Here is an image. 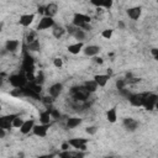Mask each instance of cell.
I'll return each instance as SVG.
<instances>
[{
    "label": "cell",
    "mask_w": 158,
    "mask_h": 158,
    "mask_svg": "<svg viewBox=\"0 0 158 158\" xmlns=\"http://www.w3.org/2000/svg\"><path fill=\"white\" fill-rule=\"evenodd\" d=\"M81 123V118L79 117H69L67 120V128H74Z\"/></svg>",
    "instance_id": "cell-27"
},
{
    "label": "cell",
    "mask_w": 158,
    "mask_h": 158,
    "mask_svg": "<svg viewBox=\"0 0 158 158\" xmlns=\"http://www.w3.org/2000/svg\"><path fill=\"white\" fill-rule=\"evenodd\" d=\"M106 120L110 123H115L117 121V111H116V107L115 106L107 110V112H106Z\"/></svg>",
    "instance_id": "cell-23"
},
{
    "label": "cell",
    "mask_w": 158,
    "mask_h": 158,
    "mask_svg": "<svg viewBox=\"0 0 158 158\" xmlns=\"http://www.w3.org/2000/svg\"><path fill=\"white\" fill-rule=\"evenodd\" d=\"M100 51H101V48H100L99 46H96V44L85 46L84 49H83L84 54H85V56H89V57H96V56L100 53Z\"/></svg>",
    "instance_id": "cell-15"
},
{
    "label": "cell",
    "mask_w": 158,
    "mask_h": 158,
    "mask_svg": "<svg viewBox=\"0 0 158 158\" xmlns=\"http://www.w3.org/2000/svg\"><path fill=\"white\" fill-rule=\"evenodd\" d=\"M158 101V95L153 94V93H147L144 100H143V107L147 110V111H152L154 110V106H156V102Z\"/></svg>",
    "instance_id": "cell-5"
},
{
    "label": "cell",
    "mask_w": 158,
    "mask_h": 158,
    "mask_svg": "<svg viewBox=\"0 0 158 158\" xmlns=\"http://www.w3.org/2000/svg\"><path fill=\"white\" fill-rule=\"evenodd\" d=\"M9 158H14V157H9Z\"/></svg>",
    "instance_id": "cell-42"
},
{
    "label": "cell",
    "mask_w": 158,
    "mask_h": 158,
    "mask_svg": "<svg viewBox=\"0 0 158 158\" xmlns=\"http://www.w3.org/2000/svg\"><path fill=\"white\" fill-rule=\"evenodd\" d=\"M25 40H26V43H27V44L38 41V40H37V32H36V31H30V32L26 35Z\"/></svg>",
    "instance_id": "cell-29"
},
{
    "label": "cell",
    "mask_w": 158,
    "mask_h": 158,
    "mask_svg": "<svg viewBox=\"0 0 158 158\" xmlns=\"http://www.w3.org/2000/svg\"><path fill=\"white\" fill-rule=\"evenodd\" d=\"M53 64H54L56 68H62V67H63V59L59 58V57H56V58L53 59Z\"/></svg>",
    "instance_id": "cell-34"
},
{
    "label": "cell",
    "mask_w": 158,
    "mask_h": 158,
    "mask_svg": "<svg viewBox=\"0 0 158 158\" xmlns=\"http://www.w3.org/2000/svg\"><path fill=\"white\" fill-rule=\"evenodd\" d=\"M35 126H36V125H35V120H33V118L25 120L23 125H22L21 128H20V132H21L22 135H27V133H30V132L33 131V127H35Z\"/></svg>",
    "instance_id": "cell-17"
},
{
    "label": "cell",
    "mask_w": 158,
    "mask_h": 158,
    "mask_svg": "<svg viewBox=\"0 0 158 158\" xmlns=\"http://www.w3.org/2000/svg\"><path fill=\"white\" fill-rule=\"evenodd\" d=\"M96 131H98V127H96V126H88V127H85V132H86L89 136L95 135Z\"/></svg>",
    "instance_id": "cell-32"
},
{
    "label": "cell",
    "mask_w": 158,
    "mask_h": 158,
    "mask_svg": "<svg viewBox=\"0 0 158 158\" xmlns=\"http://www.w3.org/2000/svg\"><path fill=\"white\" fill-rule=\"evenodd\" d=\"M69 147H70V146H69L68 142L63 143V144H62V152H63V151H69Z\"/></svg>",
    "instance_id": "cell-38"
},
{
    "label": "cell",
    "mask_w": 158,
    "mask_h": 158,
    "mask_svg": "<svg viewBox=\"0 0 158 158\" xmlns=\"http://www.w3.org/2000/svg\"><path fill=\"white\" fill-rule=\"evenodd\" d=\"M49 126H51V123H47V125H44V123L36 125V126L33 127L32 133H33L35 136H37V137H46V136H47V132H48V130H49Z\"/></svg>",
    "instance_id": "cell-10"
},
{
    "label": "cell",
    "mask_w": 158,
    "mask_h": 158,
    "mask_svg": "<svg viewBox=\"0 0 158 158\" xmlns=\"http://www.w3.org/2000/svg\"><path fill=\"white\" fill-rule=\"evenodd\" d=\"M94 80L99 86L104 88L107 84V81L110 80V74H95L94 75Z\"/></svg>",
    "instance_id": "cell-22"
},
{
    "label": "cell",
    "mask_w": 158,
    "mask_h": 158,
    "mask_svg": "<svg viewBox=\"0 0 158 158\" xmlns=\"http://www.w3.org/2000/svg\"><path fill=\"white\" fill-rule=\"evenodd\" d=\"M141 14H142V7L141 6H133V7H130L127 10V15L131 20H138L141 17Z\"/></svg>",
    "instance_id": "cell-21"
},
{
    "label": "cell",
    "mask_w": 158,
    "mask_h": 158,
    "mask_svg": "<svg viewBox=\"0 0 158 158\" xmlns=\"http://www.w3.org/2000/svg\"><path fill=\"white\" fill-rule=\"evenodd\" d=\"M68 31H69V33H70L75 40H78V42H83L84 38H85V36H86V33H85L84 30H81V28H79V27H75V26L69 27Z\"/></svg>",
    "instance_id": "cell-11"
},
{
    "label": "cell",
    "mask_w": 158,
    "mask_h": 158,
    "mask_svg": "<svg viewBox=\"0 0 158 158\" xmlns=\"http://www.w3.org/2000/svg\"><path fill=\"white\" fill-rule=\"evenodd\" d=\"M94 62L98 63V64H102V63H104V59H102L101 57H98V56H96V57H94Z\"/></svg>",
    "instance_id": "cell-37"
},
{
    "label": "cell",
    "mask_w": 158,
    "mask_h": 158,
    "mask_svg": "<svg viewBox=\"0 0 158 158\" xmlns=\"http://www.w3.org/2000/svg\"><path fill=\"white\" fill-rule=\"evenodd\" d=\"M89 142V138H83V137H77V138H70L68 139V143L70 147L75 148L77 151L85 152L86 151V143Z\"/></svg>",
    "instance_id": "cell-4"
},
{
    "label": "cell",
    "mask_w": 158,
    "mask_h": 158,
    "mask_svg": "<svg viewBox=\"0 0 158 158\" xmlns=\"http://www.w3.org/2000/svg\"><path fill=\"white\" fill-rule=\"evenodd\" d=\"M9 81L10 84L16 88V89H22V88H26L27 85V77L26 74H22V73H17V74H12L9 77Z\"/></svg>",
    "instance_id": "cell-3"
},
{
    "label": "cell",
    "mask_w": 158,
    "mask_h": 158,
    "mask_svg": "<svg viewBox=\"0 0 158 158\" xmlns=\"http://www.w3.org/2000/svg\"><path fill=\"white\" fill-rule=\"evenodd\" d=\"M67 32V30L63 27V26H60V25H54L53 26V30H52V33H53V36L56 37V38H60V37H63V35Z\"/></svg>",
    "instance_id": "cell-24"
},
{
    "label": "cell",
    "mask_w": 158,
    "mask_h": 158,
    "mask_svg": "<svg viewBox=\"0 0 158 158\" xmlns=\"http://www.w3.org/2000/svg\"><path fill=\"white\" fill-rule=\"evenodd\" d=\"M5 131H6V130L0 128V138H4V137H5Z\"/></svg>",
    "instance_id": "cell-40"
},
{
    "label": "cell",
    "mask_w": 158,
    "mask_h": 158,
    "mask_svg": "<svg viewBox=\"0 0 158 158\" xmlns=\"http://www.w3.org/2000/svg\"><path fill=\"white\" fill-rule=\"evenodd\" d=\"M83 85H84V88H85L90 94H91V93H94V91H96V89L99 88V85L95 83V80H94V79H93V80H86Z\"/></svg>",
    "instance_id": "cell-25"
},
{
    "label": "cell",
    "mask_w": 158,
    "mask_h": 158,
    "mask_svg": "<svg viewBox=\"0 0 158 158\" xmlns=\"http://www.w3.org/2000/svg\"><path fill=\"white\" fill-rule=\"evenodd\" d=\"M90 21H91V17L86 14H81V12H75L73 15V26L75 27H79L81 30H90L91 26H90Z\"/></svg>",
    "instance_id": "cell-2"
},
{
    "label": "cell",
    "mask_w": 158,
    "mask_h": 158,
    "mask_svg": "<svg viewBox=\"0 0 158 158\" xmlns=\"http://www.w3.org/2000/svg\"><path fill=\"white\" fill-rule=\"evenodd\" d=\"M33 68H35L33 58L30 57L28 53H26V54L23 56V60H22V70H23L26 74H32Z\"/></svg>",
    "instance_id": "cell-9"
},
{
    "label": "cell",
    "mask_w": 158,
    "mask_h": 158,
    "mask_svg": "<svg viewBox=\"0 0 158 158\" xmlns=\"http://www.w3.org/2000/svg\"><path fill=\"white\" fill-rule=\"evenodd\" d=\"M112 33H114V30L112 28H105L101 32V37L105 38V40H110L112 37Z\"/></svg>",
    "instance_id": "cell-31"
},
{
    "label": "cell",
    "mask_w": 158,
    "mask_h": 158,
    "mask_svg": "<svg viewBox=\"0 0 158 158\" xmlns=\"http://www.w3.org/2000/svg\"><path fill=\"white\" fill-rule=\"evenodd\" d=\"M85 153L81 151H63L59 153V158H84Z\"/></svg>",
    "instance_id": "cell-16"
},
{
    "label": "cell",
    "mask_w": 158,
    "mask_h": 158,
    "mask_svg": "<svg viewBox=\"0 0 158 158\" xmlns=\"http://www.w3.org/2000/svg\"><path fill=\"white\" fill-rule=\"evenodd\" d=\"M27 48H28V51H38L40 49V42L36 41L33 43H30V44H27Z\"/></svg>",
    "instance_id": "cell-33"
},
{
    "label": "cell",
    "mask_w": 158,
    "mask_h": 158,
    "mask_svg": "<svg viewBox=\"0 0 158 158\" xmlns=\"http://www.w3.org/2000/svg\"><path fill=\"white\" fill-rule=\"evenodd\" d=\"M54 20L53 17H48V16H42V19L40 20L38 25H37V31H43V30H48V28H53L54 26Z\"/></svg>",
    "instance_id": "cell-7"
},
{
    "label": "cell",
    "mask_w": 158,
    "mask_h": 158,
    "mask_svg": "<svg viewBox=\"0 0 158 158\" xmlns=\"http://www.w3.org/2000/svg\"><path fill=\"white\" fill-rule=\"evenodd\" d=\"M122 123H123V127H125L127 131H130V132L136 131V130L138 128V126H139L138 121L135 120V118H132V117H126V118H123Z\"/></svg>",
    "instance_id": "cell-12"
},
{
    "label": "cell",
    "mask_w": 158,
    "mask_h": 158,
    "mask_svg": "<svg viewBox=\"0 0 158 158\" xmlns=\"http://www.w3.org/2000/svg\"><path fill=\"white\" fill-rule=\"evenodd\" d=\"M91 4L94 6H96L98 9H110L112 6V1L111 0H107V1H91Z\"/></svg>",
    "instance_id": "cell-28"
},
{
    "label": "cell",
    "mask_w": 158,
    "mask_h": 158,
    "mask_svg": "<svg viewBox=\"0 0 158 158\" xmlns=\"http://www.w3.org/2000/svg\"><path fill=\"white\" fill-rule=\"evenodd\" d=\"M17 116V114H9V115H4L0 117V128L4 130H9L12 127V122L15 120V117Z\"/></svg>",
    "instance_id": "cell-8"
},
{
    "label": "cell",
    "mask_w": 158,
    "mask_h": 158,
    "mask_svg": "<svg viewBox=\"0 0 158 158\" xmlns=\"http://www.w3.org/2000/svg\"><path fill=\"white\" fill-rule=\"evenodd\" d=\"M84 42H75V43H72V44H69L68 47H67V49H68V52L69 53H72V54H79L83 49H84Z\"/></svg>",
    "instance_id": "cell-20"
},
{
    "label": "cell",
    "mask_w": 158,
    "mask_h": 158,
    "mask_svg": "<svg viewBox=\"0 0 158 158\" xmlns=\"http://www.w3.org/2000/svg\"><path fill=\"white\" fill-rule=\"evenodd\" d=\"M70 96L73 99V101L79 102V104H85L86 100L90 96V93L84 88V85L80 86H73L70 89Z\"/></svg>",
    "instance_id": "cell-1"
},
{
    "label": "cell",
    "mask_w": 158,
    "mask_h": 158,
    "mask_svg": "<svg viewBox=\"0 0 158 158\" xmlns=\"http://www.w3.org/2000/svg\"><path fill=\"white\" fill-rule=\"evenodd\" d=\"M151 54L156 60H158V48H152L151 49Z\"/></svg>",
    "instance_id": "cell-36"
},
{
    "label": "cell",
    "mask_w": 158,
    "mask_h": 158,
    "mask_svg": "<svg viewBox=\"0 0 158 158\" xmlns=\"http://www.w3.org/2000/svg\"><path fill=\"white\" fill-rule=\"evenodd\" d=\"M146 95H147V93L130 94V95L127 96V99H128V101H130V104H131L132 106H135V107H139V106L143 105V100H144Z\"/></svg>",
    "instance_id": "cell-6"
},
{
    "label": "cell",
    "mask_w": 158,
    "mask_h": 158,
    "mask_svg": "<svg viewBox=\"0 0 158 158\" xmlns=\"http://www.w3.org/2000/svg\"><path fill=\"white\" fill-rule=\"evenodd\" d=\"M154 110H158V101L156 102V106H154Z\"/></svg>",
    "instance_id": "cell-41"
},
{
    "label": "cell",
    "mask_w": 158,
    "mask_h": 158,
    "mask_svg": "<svg viewBox=\"0 0 158 158\" xmlns=\"http://www.w3.org/2000/svg\"><path fill=\"white\" fill-rule=\"evenodd\" d=\"M51 118H52V116H51V114H49V110L42 111V112L40 114V121H41V123H44V125L51 123Z\"/></svg>",
    "instance_id": "cell-26"
},
{
    "label": "cell",
    "mask_w": 158,
    "mask_h": 158,
    "mask_svg": "<svg viewBox=\"0 0 158 158\" xmlns=\"http://www.w3.org/2000/svg\"><path fill=\"white\" fill-rule=\"evenodd\" d=\"M19 46H20L19 40H6L5 42V49L10 53H15L19 49Z\"/></svg>",
    "instance_id": "cell-19"
},
{
    "label": "cell",
    "mask_w": 158,
    "mask_h": 158,
    "mask_svg": "<svg viewBox=\"0 0 158 158\" xmlns=\"http://www.w3.org/2000/svg\"><path fill=\"white\" fill-rule=\"evenodd\" d=\"M53 157H54V156L51 153V154H42V156H40L38 158H53Z\"/></svg>",
    "instance_id": "cell-39"
},
{
    "label": "cell",
    "mask_w": 158,
    "mask_h": 158,
    "mask_svg": "<svg viewBox=\"0 0 158 158\" xmlns=\"http://www.w3.org/2000/svg\"><path fill=\"white\" fill-rule=\"evenodd\" d=\"M23 122H25V120L20 116V115H17L16 117H15V120H14V122H12V127H15V128H21V126L23 125Z\"/></svg>",
    "instance_id": "cell-30"
},
{
    "label": "cell",
    "mask_w": 158,
    "mask_h": 158,
    "mask_svg": "<svg viewBox=\"0 0 158 158\" xmlns=\"http://www.w3.org/2000/svg\"><path fill=\"white\" fill-rule=\"evenodd\" d=\"M126 84H127V83H126V80H125V79H118V80L116 81V86H117V89H118V90H123Z\"/></svg>",
    "instance_id": "cell-35"
},
{
    "label": "cell",
    "mask_w": 158,
    "mask_h": 158,
    "mask_svg": "<svg viewBox=\"0 0 158 158\" xmlns=\"http://www.w3.org/2000/svg\"><path fill=\"white\" fill-rule=\"evenodd\" d=\"M62 90H63V84L62 83H54V84H52L48 88V95L54 99V98L59 96V94L62 93Z\"/></svg>",
    "instance_id": "cell-13"
},
{
    "label": "cell",
    "mask_w": 158,
    "mask_h": 158,
    "mask_svg": "<svg viewBox=\"0 0 158 158\" xmlns=\"http://www.w3.org/2000/svg\"><path fill=\"white\" fill-rule=\"evenodd\" d=\"M58 12V5L54 2H49L44 6V15L43 16H48V17H54Z\"/></svg>",
    "instance_id": "cell-18"
},
{
    "label": "cell",
    "mask_w": 158,
    "mask_h": 158,
    "mask_svg": "<svg viewBox=\"0 0 158 158\" xmlns=\"http://www.w3.org/2000/svg\"><path fill=\"white\" fill-rule=\"evenodd\" d=\"M35 14H23L20 16V20H19V23L22 26V27H28L33 21H35Z\"/></svg>",
    "instance_id": "cell-14"
}]
</instances>
